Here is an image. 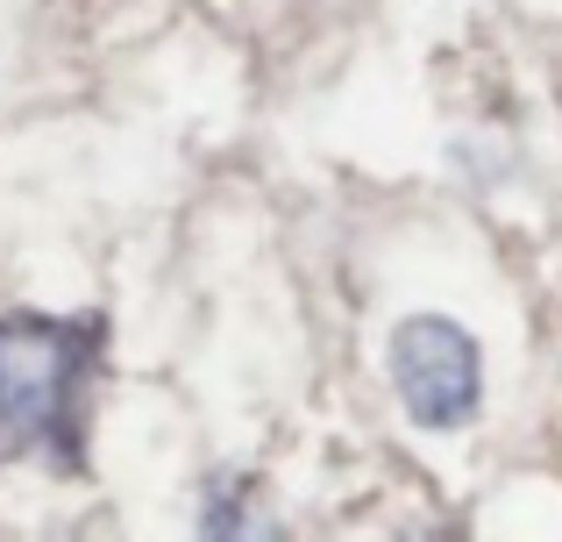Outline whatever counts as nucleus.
Returning <instances> with one entry per match:
<instances>
[{"label": "nucleus", "mask_w": 562, "mask_h": 542, "mask_svg": "<svg viewBox=\"0 0 562 542\" xmlns=\"http://www.w3.org/2000/svg\"><path fill=\"white\" fill-rule=\"evenodd\" d=\"M100 372V321L0 314V464L43 457L86 472V386Z\"/></svg>", "instance_id": "nucleus-1"}, {"label": "nucleus", "mask_w": 562, "mask_h": 542, "mask_svg": "<svg viewBox=\"0 0 562 542\" xmlns=\"http://www.w3.org/2000/svg\"><path fill=\"white\" fill-rule=\"evenodd\" d=\"M200 529L206 535H271V521H263V515H243V486H235V478H221V486L206 493Z\"/></svg>", "instance_id": "nucleus-3"}, {"label": "nucleus", "mask_w": 562, "mask_h": 542, "mask_svg": "<svg viewBox=\"0 0 562 542\" xmlns=\"http://www.w3.org/2000/svg\"><path fill=\"white\" fill-rule=\"evenodd\" d=\"M392 386L420 429H463L484 407V357L477 335L449 314H413L392 335Z\"/></svg>", "instance_id": "nucleus-2"}]
</instances>
